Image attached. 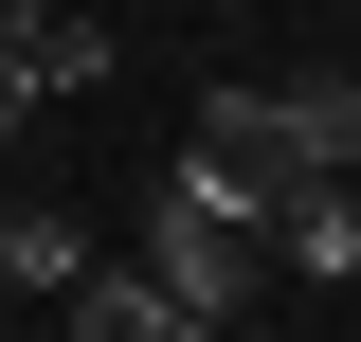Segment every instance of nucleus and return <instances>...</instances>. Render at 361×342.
<instances>
[{
    "mask_svg": "<svg viewBox=\"0 0 361 342\" xmlns=\"http://www.w3.org/2000/svg\"><path fill=\"white\" fill-rule=\"evenodd\" d=\"M145 270H163V306H180V342H217V324H253L271 306V234L235 198H199V180H145Z\"/></svg>",
    "mask_w": 361,
    "mask_h": 342,
    "instance_id": "obj_1",
    "label": "nucleus"
},
{
    "mask_svg": "<svg viewBox=\"0 0 361 342\" xmlns=\"http://www.w3.org/2000/svg\"><path fill=\"white\" fill-rule=\"evenodd\" d=\"M180 180H199V198H235V216L271 234L325 163H307V127H289V90H271V72H217L199 108H180Z\"/></svg>",
    "mask_w": 361,
    "mask_h": 342,
    "instance_id": "obj_2",
    "label": "nucleus"
},
{
    "mask_svg": "<svg viewBox=\"0 0 361 342\" xmlns=\"http://www.w3.org/2000/svg\"><path fill=\"white\" fill-rule=\"evenodd\" d=\"M271 289H361V180H343V163L271 216Z\"/></svg>",
    "mask_w": 361,
    "mask_h": 342,
    "instance_id": "obj_3",
    "label": "nucleus"
},
{
    "mask_svg": "<svg viewBox=\"0 0 361 342\" xmlns=\"http://www.w3.org/2000/svg\"><path fill=\"white\" fill-rule=\"evenodd\" d=\"M54 324H73V342H180V306H163V270H145V253H73Z\"/></svg>",
    "mask_w": 361,
    "mask_h": 342,
    "instance_id": "obj_4",
    "label": "nucleus"
},
{
    "mask_svg": "<svg viewBox=\"0 0 361 342\" xmlns=\"http://www.w3.org/2000/svg\"><path fill=\"white\" fill-rule=\"evenodd\" d=\"M271 90H289L307 163H343V180H361V72H325V54H307V72H271Z\"/></svg>",
    "mask_w": 361,
    "mask_h": 342,
    "instance_id": "obj_5",
    "label": "nucleus"
},
{
    "mask_svg": "<svg viewBox=\"0 0 361 342\" xmlns=\"http://www.w3.org/2000/svg\"><path fill=\"white\" fill-rule=\"evenodd\" d=\"M73 253H90L73 216H54V198H18V180H0V270H18V289H73Z\"/></svg>",
    "mask_w": 361,
    "mask_h": 342,
    "instance_id": "obj_6",
    "label": "nucleus"
},
{
    "mask_svg": "<svg viewBox=\"0 0 361 342\" xmlns=\"http://www.w3.org/2000/svg\"><path fill=\"white\" fill-rule=\"evenodd\" d=\"M109 72H127V37H109L90 0H54L37 18V90H109Z\"/></svg>",
    "mask_w": 361,
    "mask_h": 342,
    "instance_id": "obj_7",
    "label": "nucleus"
},
{
    "mask_svg": "<svg viewBox=\"0 0 361 342\" xmlns=\"http://www.w3.org/2000/svg\"><path fill=\"white\" fill-rule=\"evenodd\" d=\"M37 108H54V90H37V72H18V54H0V144H18V127H37Z\"/></svg>",
    "mask_w": 361,
    "mask_h": 342,
    "instance_id": "obj_8",
    "label": "nucleus"
},
{
    "mask_svg": "<svg viewBox=\"0 0 361 342\" xmlns=\"http://www.w3.org/2000/svg\"><path fill=\"white\" fill-rule=\"evenodd\" d=\"M37 18H54V0H0V54H18V72H37Z\"/></svg>",
    "mask_w": 361,
    "mask_h": 342,
    "instance_id": "obj_9",
    "label": "nucleus"
}]
</instances>
